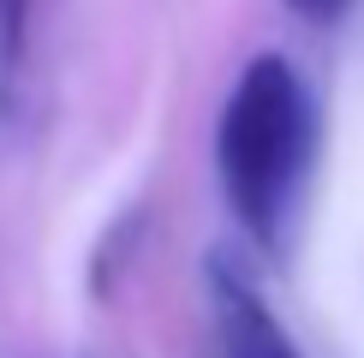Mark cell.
I'll list each match as a JSON object with an SVG mask.
<instances>
[{"label": "cell", "mask_w": 364, "mask_h": 358, "mask_svg": "<svg viewBox=\"0 0 364 358\" xmlns=\"http://www.w3.org/2000/svg\"><path fill=\"white\" fill-rule=\"evenodd\" d=\"M30 12H36V0H0V114L18 96V72L30 54Z\"/></svg>", "instance_id": "cell-3"}, {"label": "cell", "mask_w": 364, "mask_h": 358, "mask_svg": "<svg viewBox=\"0 0 364 358\" xmlns=\"http://www.w3.org/2000/svg\"><path fill=\"white\" fill-rule=\"evenodd\" d=\"M209 317H215V347L221 358H299L293 335L269 310L263 287L233 251H209Z\"/></svg>", "instance_id": "cell-2"}, {"label": "cell", "mask_w": 364, "mask_h": 358, "mask_svg": "<svg viewBox=\"0 0 364 358\" xmlns=\"http://www.w3.org/2000/svg\"><path fill=\"white\" fill-rule=\"evenodd\" d=\"M287 6L299 12V18H311V24H335L346 6H353V0H287Z\"/></svg>", "instance_id": "cell-4"}, {"label": "cell", "mask_w": 364, "mask_h": 358, "mask_svg": "<svg viewBox=\"0 0 364 358\" xmlns=\"http://www.w3.org/2000/svg\"><path fill=\"white\" fill-rule=\"evenodd\" d=\"M316 156V102L287 54H251L215 126V173L257 251H281Z\"/></svg>", "instance_id": "cell-1"}]
</instances>
